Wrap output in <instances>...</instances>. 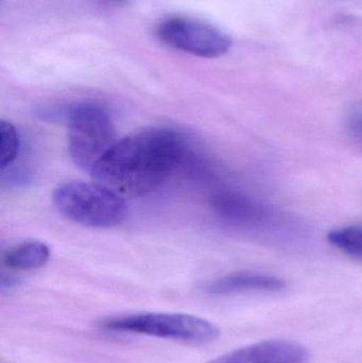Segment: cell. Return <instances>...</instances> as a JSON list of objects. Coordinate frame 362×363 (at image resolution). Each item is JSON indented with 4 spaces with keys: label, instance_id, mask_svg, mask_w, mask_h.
Listing matches in <instances>:
<instances>
[{
    "label": "cell",
    "instance_id": "obj_11",
    "mask_svg": "<svg viewBox=\"0 0 362 363\" xmlns=\"http://www.w3.org/2000/svg\"><path fill=\"white\" fill-rule=\"evenodd\" d=\"M21 151V138L16 128L9 121H0V169L14 163Z\"/></svg>",
    "mask_w": 362,
    "mask_h": 363
},
{
    "label": "cell",
    "instance_id": "obj_8",
    "mask_svg": "<svg viewBox=\"0 0 362 363\" xmlns=\"http://www.w3.org/2000/svg\"><path fill=\"white\" fill-rule=\"evenodd\" d=\"M284 281L265 273L240 271L231 273L213 281L208 287V291L217 296L246 294V292H278L284 290Z\"/></svg>",
    "mask_w": 362,
    "mask_h": 363
},
{
    "label": "cell",
    "instance_id": "obj_4",
    "mask_svg": "<svg viewBox=\"0 0 362 363\" xmlns=\"http://www.w3.org/2000/svg\"><path fill=\"white\" fill-rule=\"evenodd\" d=\"M103 328L113 332L147 335L188 343L213 342L220 330L208 320L185 313H147L106 320Z\"/></svg>",
    "mask_w": 362,
    "mask_h": 363
},
{
    "label": "cell",
    "instance_id": "obj_2",
    "mask_svg": "<svg viewBox=\"0 0 362 363\" xmlns=\"http://www.w3.org/2000/svg\"><path fill=\"white\" fill-rule=\"evenodd\" d=\"M53 203L64 217L89 228H115L128 216L123 196L97 182L61 184L53 191Z\"/></svg>",
    "mask_w": 362,
    "mask_h": 363
},
{
    "label": "cell",
    "instance_id": "obj_3",
    "mask_svg": "<svg viewBox=\"0 0 362 363\" xmlns=\"http://www.w3.org/2000/svg\"><path fill=\"white\" fill-rule=\"evenodd\" d=\"M65 116L70 157L80 169L91 172L117 142L112 119L95 102L74 104Z\"/></svg>",
    "mask_w": 362,
    "mask_h": 363
},
{
    "label": "cell",
    "instance_id": "obj_1",
    "mask_svg": "<svg viewBox=\"0 0 362 363\" xmlns=\"http://www.w3.org/2000/svg\"><path fill=\"white\" fill-rule=\"evenodd\" d=\"M186 148L174 130L144 128L117 140L91 174L119 196H146L171 178L184 162Z\"/></svg>",
    "mask_w": 362,
    "mask_h": 363
},
{
    "label": "cell",
    "instance_id": "obj_10",
    "mask_svg": "<svg viewBox=\"0 0 362 363\" xmlns=\"http://www.w3.org/2000/svg\"><path fill=\"white\" fill-rule=\"evenodd\" d=\"M329 242L354 259L362 260V226L352 225L331 230Z\"/></svg>",
    "mask_w": 362,
    "mask_h": 363
},
{
    "label": "cell",
    "instance_id": "obj_12",
    "mask_svg": "<svg viewBox=\"0 0 362 363\" xmlns=\"http://www.w3.org/2000/svg\"><path fill=\"white\" fill-rule=\"evenodd\" d=\"M344 123L349 138L362 150V106L351 108Z\"/></svg>",
    "mask_w": 362,
    "mask_h": 363
},
{
    "label": "cell",
    "instance_id": "obj_7",
    "mask_svg": "<svg viewBox=\"0 0 362 363\" xmlns=\"http://www.w3.org/2000/svg\"><path fill=\"white\" fill-rule=\"evenodd\" d=\"M206 363H310V354L295 341L266 340L240 347Z\"/></svg>",
    "mask_w": 362,
    "mask_h": 363
},
{
    "label": "cell",
    "instance_id": "obj_5",
    "mask_svg": "<svg viewBox=\"0 0 362 363\" xmlns=\"http://www.w3.org/2000/svg\"><path fill=\"white\" fill-rule=\"evenodd\" d=\"M210 207L225 223L264 236L295 234V223L280 211L234 190H218L210 198Z\"/></svg>",
    "mask_w": 362,
    "mask_h": 363
},
{
    "label": "cell",
    "instance_id": "obj_6",
    "mask_svg": "<svg viewBox=\"0 0 362 363\" xmlns=\"http://www.w3.org/2000/svg\"><path fill=\"white\" fill-rule=\"evenodd\" d=\"M157 36L168 46L196 57L214 59L225 55L232 40L217 28L184 17H172L159 23Z\"/></svg>",
    "mask_w": 362,
    "mask_h": 363
},
{
    "label": "cell",
    "instance_id": "obj_9",
    "mask_svg": "<svg viewBox=\"0 0 362 363\" xmlns=\"http://www.w3.org/2000/svg\"><path fill=\"white\" fill-rule=\"evenodd\" d=\"M50 257L49 247L40 241H23L6 252L4 262L11 270L30 271L42 268Z\"/></svg>",
    "mask_w": 362,
    "mask_h": 363
}]
</instances>
